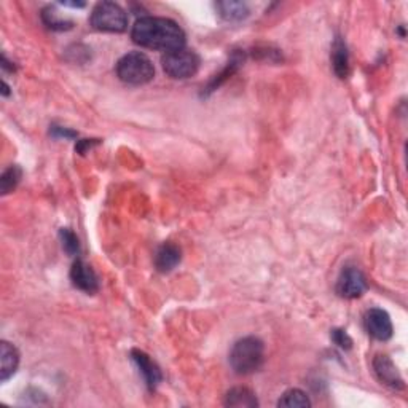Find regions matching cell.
Wrapping results in <instances>:
<instances>
[{"label":"cell","instance_id":"6da1fadb","mask_svg":"<svg viewBox=\"0 0 408 408\" xmlns=\"http://www.w3.org/2000/svg\"><path fill=\"white\" fill-rule=\"evenodd\" d=\"M131 39L142 48L165 53L185 48V33L176 21L167 18L144 17L138 19L131 30Z\"/></svg>","mask_w":408,"mask_h":408},{"label":"cell","instance_id":"7a4b0ae2","mask_svg":"<svg viewBox=\"0 0 408 408\" xmlns=\"http://www.w3.org/2000/svg\"><path fill=\"white\" fill-rule=\"evenodd\" d=\"M230 365L238 375H250L261 369L265 362V344L257 337L238 340L230 351Z\"/></svg>","mask_w":408,"mask_h":408},{"label":"cell","instance_id":"3957f363","mask_svg":"<svg viewBox=\"0 0 408 408\" xmlns=\"http://www.w3.org/2000/svg\"><path fill=\"white\" fill-rule=\"evenodd\" d=\"M117 75L131 86L147 85L155 77L154 62L140 51H131L117 62Z\"/></svg>","mask_w":408,"mask_h":408},{"label":"cell","instance_id":"277c9868","mask_svg":"<svg viewBox=\"0 0 408 408\" xmlns=\"http://www.w3.org/2000/svg\"><path fill=\"white\" fill-rule=\"evenodd\" d=\"M91 26L101 33H123L128 28V15L115 2H99L91 12Z\"/></svg>","mask_w":408,"mask_h":408},{"label":"cell","instance_id":"5b68a950","mask_svg":"<svg viewBox=\"0 0 408 408\" xmlns=\"http://www.w3.org/2000/svg\"><path fill=\"white\" fill-rule=\"evenodd\" d=\"M200 56L195 51L190 50H176L171 53H165L161 57V66L166 75L176 80H185V78L193 77L200 69Z\"/></svg>","mask_w":408,"mask_h":408},{"label":"cell","instance_id":"8992f818","mask_svg":"<svg viewBox=\"0 0 408 408\" xmlns=\"http://www.w3.org/2000/svg\"><path fill=\"white\" fill-rule=\"evenodd\" d=\"M367 290V279L362 271L354 266H348L342 271L337 281V294L348 300H354L365 294Z\"/></svg>","mask_w":408,"mask_h":408},{"label":"cell","instance_id":"52a82bcc","mask_svg":"<svg viewBox=\"0 0 408 408\" xmlns=\"http://www.w3.org/2000/svg\"><path fill=\"white\" fill-rule=\"evenodd\" d=\"M364 324L365 331H367L370 337L378 340V342H388L392 333H394L389 315L381 308H371V310L365 313Z\"/></svg>","mask_w":408,"mask_h":408},{"label":"cell","instance_id":"ba28073f","mask_svg":"<svg viewBox=\"0 0 408 408\" xmlns=\"http://www.w3.org/2000/svg\"><path fill=\"white\" fill-rule=\"evenodd\" d=\"M373 371L376 378L384 386H388V388L396 391L405 388L404 378H402L399 370H397L394 362H392L388 355H376L373 359Z\"/></svg>","mask_w":408,"mask_h":408},{"label":"cell","instance_id":"9c48e42d","mask_svg":"<svg viewBox=\"0 0 408 408\" xmlns=\"http://www.w3.org/2000/svg\"><path fill=\"white\" fill-rule=\"evenodd\" d=\"M71 279L72 284H74L77 289L86 292V294H94V292H98L99 289V281L96 273H94L91 266L82 259L75 260L74 265H72Z\"/></svg>","mask_w":408,"mask_h":408},{"label":"cell","instance_id":"30bf717a","mask_svg":"<svg viewBox=\"0 0 408 408\" xmlns=\"http://www.w3.org/2000/svg\"><path fill=\"white\" fill-rule=\"evenodd\" d=\"M131 358L138 365L140 373L144 375V380H145V384L149 386V389H155L156 386L160 384V381L163 376H161V371L160 369L156 367V364L151 360L147 354L144 351H139V349H134L133 353H131Z\"/></svg>","mask_w":408,"mask_h":408},{"label":"cell","instance_id":"8fae6325","mask_svg":"<svg viewBox=\"0 0 408 408\" xmlns=\"http://www.w3.org/2000/svg\"><path fill=\"white\" fill-rule=\"evenodd\" d=\"M19 365V353L12 343H0V381H7L17 373Z\"/></svg>","mask_w":408,"mask_h":408},{"label":"cell","instance_id":"7c38bea8","mask_svg":"<svg viewBox=\"0 0 408 408\" xmlns=\"http://www.w3.org/2000/svg\"><path fill=\"white\" fill-rule=\"evenodd\" d=\"M182 252L176 244L166 243L156 250L155 255V266L160 273H169L180 263Z\"/></svg>","mask_w":408,"mask_h":408},{"label":"cell","instance_id":"4fadbf2b","mask_svg":"<svg viewBox=\"0 0 408 408\" xmlns=\"http://www.w3.org/2000/svg\"><path fill=\"white\" fill-rule=\"evenodd\" d=\"M332 66L333 72L340 78H346L349 75V53L342 37L335 39L332 45Z\"/></svg>","mask_w":408,"mask_h":408},{"label":"cell","instance_id":"5bb4252c","mask_svg":"<svg viewBox=\"0 0 408 408\" xmlns=\"http://www.w3.org/2000/svg\"><path fill=\"white\" fill-rule=\"evenodd\" d=\"M223 404L232 408H254L259 407V400L248 388H233L227 392Z\"/></svg>","mask_w":408,"mask_h":408},{"label":"cell","instance_id":"9a60e30c","mask_svg":"<svg viewBox=\"0 0 408 408\" xmlns=\"http://www.w3.org/2000/svg\"><path fill=\"white\" fill-rule=\"evenodd\" d=\"M216 8L219 15L230 23H237L249 17V7L244 2H219Z\"/></svg>","mask_w":408,"mask_h":408},{"label":"cell","instance_id":"2e32d148","mask_svg":"<svg viewBox=\"0 0 408 408\" xmlns=\"http://www.w3.org/2000/svg\"><path fill=\"white\" fill-rule=\"evenodd\" d=\"M278 407L284 408H308L311 407V400L306 392L302 389H289L281 396L278 400Z\"/></svg>","mask_w":408,"mask_h":408},{"label":"cell","instance_id":"e0dca14e","mask_svg":"<svg viewBox=\"0 0 408 408\" xmlns=\"http://www.w3.org/2000/svg\"><path fill=\"white\" fill-rule=\"evenodd\" d=\"M241 64H243V56L239 55V53H234L232 59H230L228 66L223 69L222 74L216 75V78H214V80H211V83H209L207 88H206V94L212 93V91H216L217 88L221 86L222 83H223L225 80H227V78H228L230 75L233 74V72H237V69H238V67L241 66Z\"/></svg>","mask_w":408,"mask_h":408},{"label":"cell","instance_id":"ac0fdd59","mask_svg":"<svg viewBox=\"0 0 408 408\" xmlns=\"http://www.w3.org/2000/svg\"><path fill=\"white\" fill-rule=\"evenodd\" d=\"M21 176H23V172H21L18 166H10L3 172L2 177H0V190H2V195H7V193L13 192L17 188L21 180Z\"/></svg>","mask_w":408,"mask_h":408},{"label":"cell","instance_id":"d6986e66","mask_svg":"<svg viewBox=\"0 0 408 408\" xmlns=\"http://www.w3.org/2000/svg\"><path fill=\"white\" fill-rule=\"evenodd\" d=\"M41 19H44V23L48 26L50 29H55V30L72 29V21L57 18L56 12H55V10H51V8H45L44 10V13H41Z\"/></svg>","mask_w":408,"mask_h":408},{"label":"cell","instance_id":"ffe728a7","mask_svg":"<svg viewBox=\"0 0 408 408\" xmlns=\"http://www.w3.org/2000/svg\"><path fill=\"white\" fill-rule=\"evenodd\" d=\"M59 237H61V241H62V248L69 255H77L80 252V243H78V238L75 237L74 232H71L69 228H62L59 232Z\"/></svg>","mask_w":408,"mask_h":408},{"label":"cell","instance_id":"44dd1931","mask_svg":"<svg viewBox=\"0 0 408 408\" xmlns=\"http://www.w3.org/2000/svg\"><path fill=\"white\" fill-rule=\"evenodd\" d=\"M332 340L335 342V344H338L342 349H349L353 344V340L349 338V335L344 331H338V328L332 332Z\"/></svg>","mask_w":408,"mask_h":408},{"label":"cell","instance_id":"7402d4cb","mask_svg":"<svg viewBox=\"0 0 408 408\" xmlns=\"http://www.w3.org/2000/svg\"><path fill=\"white\" fill-rule=\"evenodd\" d=\"M51 131H53V134L56 136V138H74L75 136V133H72V131L62 129V128H57V127H53L51 128Z\"/></svg>","mask_w":408,"mask_h":408},{"label":"cell","instance_id":"603a6c76","mask_svg":"<svg viewBox=\"0 0 408 408\" xmlns=\"http://www.w3.org/2000/svg\"><path fill=\"white\" fill-rule=\"evenodd\" d=\"M93 144H98V140H90V139H85V140H80L77 145V150L80 151V154H85L88 147H91Z\"/></svg>","mask_w":408,"mask_h":408},{"label":"cell","instance_id":"cb8c5ba5","mask_svg":"<svg viewBox=\"0 0 408 408\" xmlns=\"http://www.w3.org/2000/svg\"><path fill=\"white\" fill-rule=\"evenodd\" d=\"M2 85H3V90H2V94H3V96H8V86H7V83H5V82H3V83H2Z\"/></svg>","mask_w":408,"mask_h":408}]
</instances>
